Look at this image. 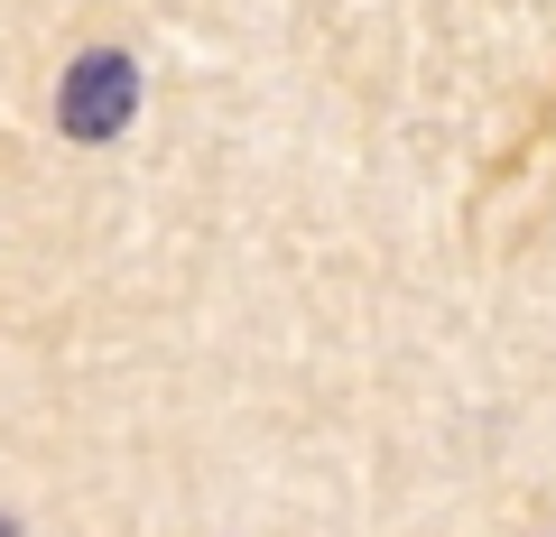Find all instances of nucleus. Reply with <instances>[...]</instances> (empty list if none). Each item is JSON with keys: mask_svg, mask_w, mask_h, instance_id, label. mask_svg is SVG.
Returning <instances> with one entry per match:
<instances>
[{"mask_svg": "<svg viewBox=\"0 0 556 537\" xmlns=\"http://www.w3.org/2000/svg\"><path fill=\"white\" fill-rule=\"evenodd\" d=\"M130 112H139V65L121 56V47H93V56L65 65V93H56V130L65 140L102 149V140L130 130Z\"/></svg>", "mask_w": 556, "mask_h": 537, "instance_id": "f257e3e1", "label": "nucleus"}, {"mask_svg": "<svg viewBox=\"0 0 556 537\" xmlns=\"http://www.w3.org/2000/svg\"><path fill=\"white\" fill-rule=\"evenodd\" d=\"M0 537H20V528H10V519H0Z\"/></svg>", "mask_w": 556, "mask_h": 537, "instance_id": "f03ea898", "label": "nucleus"}]
</instances>
